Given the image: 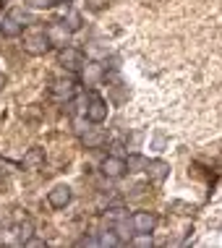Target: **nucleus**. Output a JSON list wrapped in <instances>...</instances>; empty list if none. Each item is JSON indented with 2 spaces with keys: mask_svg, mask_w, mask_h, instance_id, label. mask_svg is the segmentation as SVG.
<instances>
[{
  "mask_svg": "<svg viewBox=\"0 0 222 248\" xmlns=\"http://www.w3.org/2000/svg\"><path fill=\"white\" fill-rule=\"evenodd\" d=\"M99 170H102V175H105V178L118 180V178H123L126 172H128V165H126V159H123V157H115V154H110V157H105V159H102Z\"/></svg>",
  "mask_w": 222,
  "mask_h": 248,
  "instance_id": "nucleus-2",
  "label": "nucleus"
},
{
  "mask_svg": "<svg viewBox=\"0 0 222 248\" xmlns=\"http://www.w3.org/2000/svg\"><path fill=\"white\" fill-rule=\"evenodd\" d=\"M0 34L3 37H18L21 34V24H18L11 13L8 16H0Z\"/></svg>",
  "mask_w": 222,
  "mask_h": 248,
  "instance_id": "nucleus-13",
  "label": "nucleus"
},
{
  "mask_svg": "<svg viewBox=\"0 0 222 248\" xmlns=\"http://www.w3.org/2000/svg\"><path fill=\"white\" fill-rule=\"evenodd\" d=\"M11 16L16 18L18 24H29V21H32V16H29V13H26L24 8H13V11H11Z\"/></svg>",
  "mask_w": 222,
  "mask_h": 248,
  "instance_id": "nucleus-20",
  "label": "nucleus"
},
{
  "mask_svg": "<svg viewBox=\"0 0 222 248\" xmlns=\"http://www.w3.org/2000/svg\"><path fill=\"white\" fill-rule=\"evenodd\" d=\"M97 243H99V246H118V243H120V238L115 235V232H105V235L99 238Z\"/></svg>",
  "mask_w": 222,
  "mask_h": 248,
  "instance_id": "nucleus-21",
  "label": "nucleus"
},
{
  "mask_svg": "<svg viewBox=\"0 0 222 248\" xmlns=\"http://www.w3.org/2000/svg\"><path fill=\"white\" fill-rule=\"evenodd\" d=\"M149 3H159V0H149ZM149 3H146V5H149Z\"/></svg>",
  "mask_w": 222,
  "mask_h": 248,
  "instance_id": "nucleus-27",
  "label": "nucleus"
},
{
  "mask_svg": "<svg viewBox=\"0 0 222 248\" xmlns=\"http://www.w3.org/2000/svg\"><path fill=\"white\" fill-rule=\"evenodd\" d=\"M58 63L63 65L65 71H79L84 63V55H81V50L65 45V47H60V52H58Z\"/></svg>",
  "mask_w": 222,
  "mask_h": 248,
  "instance_id": "nucleus-5",
  "label": "nucleus"
},
{
  "mask_svg": "<svg viewBox=\"0 0 222 248\" xmlns=\"http://www.w3.org/2000/svg\"><path fill=\"white\" fill-rule=\"evenodd\" d=\"M50 3H68V0H50Z\"/></svg>",
  "mask_w": 222,
  "mask_h": 248,
  "instance_id": "nucleus-26",
  "label": "nucleus"
},
{
  "mask_svg": "<svg viewBox=\"0 0 222 248\" xmlns=\"http://www.w3.org/2000/svg\"><path fill=\"white\" fill-rule=\"evenodd\" d=\"M50 94L58 99V102H71L73 94H76V81L73 78H55L50 84Z\"/></svg>",
  "mask_w": 222,
  "mask_h": 248,
  "instance_id": "nucleus-4",
  "label": "nucleus"
},
{
  "mask_svg": "<svg viewBox=\"0 0 222 248\" xmlns=\"http://www.w3.org/2000/svg\"><path fill=\"white\" fill-rule=\"evenodd\" d=\"M42 165H45V149L42 146H32V149L24 154V167L26 170H39Z\"/></svg>",
  "mask_w": 222,
  "mask_h": 248,
  "instance_id": "nucleus-12",
  "label": "nucleus"
},
{
  "mask_svg": "<svg viewBox=\"0 0 222 248\" xmlns=\"http://www.w3.org/2000/svg\"><path fill=\"white\" fill-rule=\"evenodd\" d=\"M146 170V178L152 180V183H162V180L170 175V165L165 162V159H149V162L144 165Z\"/></svg>",
  "mask_w": 222,
  "mask_h": 248,
  "instance_id": "nucleus-8",
  "label": "nucleus"
},
{
  "mask_svg": "<svg viewBox=\"0 0 222 248\" xmlns=\"http://www.w3.org/2000/svg\"><path fill=\"white\" fill-rule=\"evenodd\" d=\"M71 199H73V193H71V188L68 186H55L50 193H47V204L52 206V209H65V206L71 204Z\"/></svg>",
  "mask_w": 222,
  "mask_h": 248,
  "instance_id": "nucleus-6",
  "label": "nucleus"
},
{
  "mask_svg": "<svg viewBox=\"0 0 222 248\" xmlns=\"http://www.w3.org/2000/svg\"><path fill=\"white\" fill-rule=\"evenodd\" d=\"M73 128H76V133H84L86 128H89V118H73Z\"/></svg>",
  "mask_w": 222,
  "mask_h": 248,
  "instance_id": "nucleus-22",
  "label": "nucleus"
},
{
  "mask_svg": "<svg viewBox=\"0 0 222 248\" xmlns=\"http://www.w3.org/2000/svg\"><path fill=\"white\" fill-rule=\"evenodd\" d=\"M131 246H141V248L152 246V232H139L136 238H131Z\"/></svg>",
  "mask_w": 222,
  "mask_h": 248,
  "instance_id": "nucleus-18",
  "label": "nucleus"
},
{
  "mask_svg": "<svg viewBox=\"0 0 222 248\" xmlns=\"http://www.w3.org/2000/svg\"><path fill=\"white\" fill-rule=\"evenodd\" d=\"M131 227L136 232H152L154 227H157V217H154L152 212H136L131 219Z\"/></svg>",
  "mask_w": 222,
  "mask_h": 248,
  "instance_id": "nucleus-10",
  "label": "nucleus"
},
{
  "mask_svg": "<svg viewBox=\"0 0 222 248\" xmlns=\"http://www.w3.org/2000/svg\"><path fill=\"white\" fill-rule=\"evenodd\" d=\"M105 131H99V128H86L81 133V144L86 146V149H99V146L105 144Z\"/></svg>",
  "mask_w": 222,
  "mask_h": 248,
  "instance_id": "nucleus-11",
  "label": "nucleus"
},
{
  "mask_svg": "<svg viewBox=\"0 0 222 248\" xmlns=\"http://www.w3.org/2000/svg\"><path fill=\"white\" fill-rule=\"evenodd\" d=\"M170 209L175 212V214H191V212H193V206H191V204H186V201H173Z\"/></svg>",
  "mask_w": 222,
  "mask_h": 248,
  "instance_id": "nucleus-19",
  "label": "nucleus"
},
{
  "mask_svg": "<svg viewBox=\"0 0 222 248\" xmlns=\"http://www.w3.org/2000/svg\"><path fill=\"white\" fill-rule=\"evenodd\" d=\"M65 29L68 31L81 29V16H79V11H68V16H65Z\"/></svg>",
  "mask_w": 222,
  "mask_h": 248,
  "instance_id": "nucleus-15",
  "label": "nucleus"
},
{
  "mask_svg": "<svg viewBox=\"0 0 222 248\" xmlns=\"http://www.w3.org/2000/svg\"><path fill=\"white\" fill-rule=\"evenodd\" d=\"M45 34H47V39H50L52 47H65V45H68L71 31L65 29V24H50L45 29Z\"/></svg>",
  "mask_w": 222,
  "mask_h": 248,
  "instance_id": "nucleus-9",
  "label": "nucleus"
},
{
  "mask_svg": "<svg viewBox=\"0 0 222 248\" xmlns=\"http://www.w3.org/2000/svg\"><path fill=\"white\" fill-rule=\"evenodd\" d=\"M126 165H128V172H133V170H139V167H144L146 159L141 157V154H131V157L126 159Z\"/></svg>",
  "mask_w": 222,
  "mask_h": 248,
  "instance_id": "nucleus-16",
  "label": "nucleus"
},
{
  "mask_svg": "<svg viewBox=\"0 0 222 248\" xmlns=\"http://www.w3.org/2000/svg\"><path fill=\"white\" fill-rule=\"evenodd\" d=\"M5 84H8V78H5V73H0V92H3Z\"/></svg>",
  "mask_w": 222,
  "mask_h": 248,
  "instance_id": "nucleus-25",
  "label": "nucleus"
},
{
  "mask_svg": "<svg viewBox=\"0 0 222 248\" xmlns=\"http://www.w3.org/2000/svg\"><path fill=\"white\" fill-rule=\"evenodd\" d=\"M26 5H32V8H47V5H52L50 0H26Z\"/></svg>",
  "mask_w": 222,
  "mask_h": 248,
  "instance_id": "nucleus-23",
  "label": "nucleus"
},
{
  "mask_svg": "<svg viewBox=\"0 0 222 248\" xmlns=\"http://www.w3.org/2000/svg\"><path fill=\"white\" fill-rule=\"evenodd\" d=\"M102 76H105V68H102V63H97V60H89V63H81V81L86 86H94V84H99L102 81Z\"/></svg>",
  "mask_w": 222,
  "mask_h": 248,
  "instance_id": "nucleus-7",
  "label": "nucleus"
},
{
  "mask_svg": "<svg viewBox=\"0 0 222 248\" xmlns=\"http://www.w3.org/2000/svg\"><path fill=\"white\" fill-rule=\"evenodd\" d=\"M84 3H86V8H89V11H94V13H99V11H105L107 5L112 3V0H84Z\"/></svg>",
  "mask_w": 222,
  "mask_h": 248,
  "instance_id": "nucleus-17",
  "label": "nucleus"
},
{
  "mask_svg": "<svg viewBox=\"0 0 222 248\" xmlns=\"http://www.w3.org/2000/svg\"><path fill=\"white\" fill-rule=\"evenodd\" d=\"M16 235H18V240H21V243H26V240L34 235V222H32V219L18 222V225H16Z\"/></svg>",
  "mask_w": 222,
  "mask_h": 248,
  "instance_id": "nucleus-14",
  "label": "nucleus"
},
{
  "mask_svg": "<svg viewBox=\"0 0 222 248\" xmlns=\"http://www.w3.org/2000/svg\"><path fill=\"white\" fill-rule=\"evenodd\" d=\"M24 246H32V248H42V246H45V240H39V238H29V240H26Z\"/></svg>",
  "mask_w": 222,
  "mask_h": 248,
  "instance_id": "nucleus-24",
  "label": "nucleus"
},
{
  "mask_svg": "<svg viewBox=\"0 0 222 248\" xmlns=\"http://www.w3.org/2000/svg\"><path fill=\"white\" fill-rule=\"evenodd\" d=\"M50 39H47L45 29H29L24 37V50L29 52V55H45L47 50H50Z\"/></svg>",
  "mask_w": 222,
  "mask_h": 248,
  "instance_id": "nucleus-1",
  "label": "nucleus"
},
{
  "mask_svg": "<svg viewBox=\"0 0 222 248\" xmlns=\"http://www.w3.org/2000/svg\"><path fill=\"white\" fill-rule=\"evenodd\" d=\"M84 115L89 118V123H102V120L107 118V102L99 94H89V102H86L84 107Z\"/></svg>",
  "mask_w": 222,
  "mask_h": 248,
  "instance_id": "nucleus-3",
  "label": "nucleus"
}]
</instances>
